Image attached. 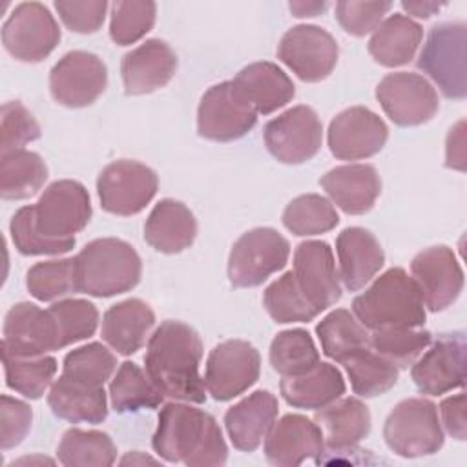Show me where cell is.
Segmentation results:
<instances>
[{
    "label": "cell",
    "instance_id": "obj_1",
    "mask_svg": "<svg viewBox=\"0 0 467 467\" xmlns=\"http://www.w3.org/2000/svg\"><path fill=\"white\" fill-rule=\"evenodd\" d=\"M91 219L88 190L71 179L51 182L36 204L22 206L11 219L9 232L22 255H58L75 246V234Z\"/></svg>",
    "mask_w": 467,
    "mask_h": 467
},
{
    "label": "cell",
    "instance_id": "obj_2",
    "mask_svg": "<svg viewBox=\"0 0 467 467\" xmlns=\"http://www.w3.org/2000/svg\"><path fill=\"white\" fill-rule=\"evenodd\" d=\"M201 336L186 323L166 319L148 339L144 367L159 390L175 401L204 403L206 385L199 374Z\"/></svg>",
    "mask_w": 467,
    "mask_h": 467
},
{
    "label": "cell",
    "instance_id": "obj_3",
    "mask_svg": "<svg viewBox=\"0 0 467 467\" xmlns=\"http://www.w3.org/2000/svg\"><path fill=\"white\" fill-rule=\"evenodd\" d=\"M151 447L159 458L188 467L224 465L228 458L215 418L186 401H170L161 409Z\"/></svg>",
    "mask_w": 467,
    "mask_h": 467
},
{
    "label": "cell",
    "instance_id": "obj_4",
    "mask_svg": "<svg viewBox=\"0 0 467 467\" xmlns=\"http://www.w3.org/2000/svg\"><path fill=\"white\" fill-rule=\"evenodd\" d=\"M352 314L367 330L418 328L425 323V305L414 279L400 266L389 268L352 301Z\"/></svg>",
    "mask_w": 467,
    "mask_h": 467
},
{
    "label": "cell",
    "instance_id": "obj_5",
    "mask_svg": "<svg viewBox=\"0 0 467 467\" xmlns=\"http://www.w3.org/2000/svg\"><path fill=\"white\" fill-rule=\"evenodd\" d=\"M140 274L137 250L117 237L95 239L75 255L77 290L93 297L124 294L139 285Z\"/></svg>",
    "mask_w": 467,
    "mask_h": 467
},
{
    "label": "cell",
    "instance_id": "obj_6",
    "mask_svg": "<svg viewBox=\"0 0 467 467\" xmlns=\"http://www.w3.org/2000/svg\"><path fill=\"white\" fill-rule=\"evenodd\" d=\"M385 443L403 458L434 454L443 445L438 407L425 398H407L387 416L383 425Z\"/></svg>",
    "mask_w": 467,
    "mask_h": 467
},
{
    "label": "cell",
    "instance_id": "obj_7",
    "mask_svg": "<svg viewBox=\"0 0 467 467\" xmlns=\"http://www.w3.org/2000/svg\"><path fill=\"white\" fill-rule=\"evenodd\" d=\"M465 24L441 22L434 26L418 58V67L447 99H465Z\"/></svg>",
    "mask_w": 467,
    "mask_h": 467
},
{
    "label": "cell",
    "instance_id": "obj_8",
    "mask_svg": "<svg viewBox=\"0 0 467 467\" xmlns=\"http://www.w3.org/2000/svg\"><path fill=\"white\" fill-rule=\"evenodd\" d=\"M288 255L290 244L277 230L268 226L248 230L230 250V283L237 288L259 286L286 265Z\"/></svg>",
    "mask_w": 467,
    "mask_h": 467
},
{
    "label": "cell",
    "instance_id": "obj_9",
    "mask_svg": "<svg viewBox=\"0 0 467 467\" xmlns=\"http://www.w3.org/2000/svg\"><path fill=\"white\" fill-rule=\"evenodd\" d=\"M159 188L157 173L130 159L109 162L97 179V192L102 210L113 215H135L150 204Z\"/></svg>",
    "mask_w": 467,
    "mask_h": 467
},
{
    "label": "cell",
    "instance_id": "obj_10",
    "mask_svg": "<svg viewBox=\"0 0 467 467\" xmlns=\"http://www.w3.org/2000/svg\"><path fill=\"white\" fill-rule=\"evenodd\" d=\"M5 51L20 62H40L60 42V29L51 11L40 2L18 4L2 26Z\"/></svg>",
    "mask_w": 467,
    "mask_h": 467
},
{
    "label": "cell",
    "instance_id": "obj_11",
    "mask_svg": "<svg viewBox=\"0 0 467 467\" xmlns=\"http://www.w3.org/2000/svg\"><path fill=\"white\" fill-rule=\"evenodd\" d=\"M257 124V113L232 80L219 82L202 95L197 108V131L215 142L244 137Z\"/></svg>",
    "mask_w": 467,
    "mask_h": 467
},
{
    "label": "cell",
    "instance_id": "obj_12",
    "mask_svg": "<svg viewBox=\"0 0 467 467\" xmlns=\"http://www.w3.org/2000/svg\"><path fill=\"white\" fill-rule=\"evenodd\" d=\"M261 372L257 348L243 339H226L215 345L206 359V392L217 401H228L246 392Z\"/></svg>",
    "mask_w": 467,
    "mask_h": 467
},
{
    "label": "cell",
    "instance_id": "obj_13",
    "mask_svg": "<svg viewBox=\"0 0 467 467\" xmlns=\"http://www.w3.org/2000/svg\"><path fill=\"white\" fill-rule=\"evenodd\" d=\"M376 99L385 115L401 128L429 122L440 108L436 88L423 75L409 71L385 75L376 88Z\"/></svg>",
    "mask_w": 467,
    "mask_h": 467
},
{
    "label": "cell",
    "instance_id": "obj_14",
    "mask_svg": "<svg viewBox=\"0 0 467 467\" xmlns=\"http://www.w3.org/2000/svg\"><path fill=\"white\" fill-rule=\"evenodd\" d=\"M266 150L274 159L285 164H303L321 148L323 124L310 106H294L263 130Z\"/></svg>",
    "mask_w": 467,
    "mask_h": 467
},
{
    "label": "cell",
    "instance_id": "obj_15",
    "mask_svg": "<svg viewBox=\"0 0 467 467\" xmlns=\"http://www.w3.org/2000/svg\"><path fill=\"white\" fill-rule=\"evenodd\" d=\"M337 55L336 38L327 29L312 24L290 27L277 46V58L305 82L327 78L337 64Z\"/></svg>",
    "mask_w": 467,
    "mask_h": 467
},
{
    "label": "cell",
    "instance_id": "obj_16",
    "mask_svg": "<svg viewBox=\"0 0 467 467\" xmlns=\"http://www.w3.org/2000/svg\"><path fill=\"white\" fill-rule=\"evenodd\" d=\"M106 86V64L89 51H69L49 71V91L66 108H86L93 104L104 93Z\"/></svg>",
    "mask_w": 467,
    "mask_h": 467
},
{
    "label": "cell",
    "instance_id": "obj_17",
    "mask_svg": "<svg viewBox=\"0 0 467 467\" xmlns=\"http://www.w3.org/2000/svg\"><path fill=\"white\" fill-rule=\"evenodd\" d=\"M410 378L421 394L441 396L465 383V334H440L432 347L410 368Z\"/></svg>",
    "mask_w": 467,
    "mask_h": 467
},
{
    "label": "cell",
    "instance_id": "obj_18",
    "mask_svg": "<svg viewBox=\"0 0 467 467\" xmlns=\"http://www.w3.org/2000/svg\"><path fill=\"white\" fill-rule=\"evenodd\" d=\"M389 139L385 120L365 106L339 111L328 126L330 153L341 161H361L379 153Z\"/></svg>",
    "mask_w": 467,
    "mask_h": 467
},
{
    "label": "cell",
    "instance_id": "obj_19",
    "mask_svg": "<svg viewBox=\"0 0 467 467\" xmlns=\"http://www.w3.org/2000/svg\"><path fill=\"white\" fill-rule=\"evenodd\" d=\"M410 274L423 305L431 312H440L451 306L463 288V270L458 257L443 244L416 254L410 261Z\"/></svg>",
    "mask_w": 467,
    "mask_h": 467
},
{
    "label": "cell",
    "instance_id": "obj_20",
    "mask_svg": "<svg viewBox=\"0 0 467 467\" xmlns=\"http://www.w3.org/2000/svg\"><path fill=\"white\" fill-rule=\"evenodd\" d=\"M60 348L58 328L49 310L26 301L7 310L4 317L2 350L22 358H36Z\"/></svg>",
    "mask_w": 467,
    "mask_h": 467
},
{
    "label": "cell",
    "instance_id": "obj_21",
    "mask_svg": "<svg viewBox=\"0 0 467 467\" xmlns=\"http://www.w3.org/2000/svg\"><path fill=\"white\" fill-rule=\"evenodd\" d=\"M294 277L321 314L328 306L336 305L341 297V277L336 268L334 254L325 241H305L299 243L294 252Z\"/></svg>",
    "mask_w": 467,
    "mask_h": 467
},
{
    "label": "cell",
    "instance_id": "obj_22",
    "mask_svg": "<svg viewBox=\"0 0 467 467\" xmlns=\"http://www.w3.org/2000/svg\"><path fill=\"white\" fill-rule=\"evenodd\" d=\"M323 452L319 427L303 414H285L265 438V456L277 467H296L306 460H317Z\"/></svg>",
    "mask_w": 467,
    "mask_h": 467
},
{
    "label": "cell",
    "instance_id": "obj_23",
    "mask_svg": "<svg viewBox=\"0 0 467 467\" xmlns=\"http://www.w3.org/2000/svg\"><path fill=\"white\" fill-rule=\"evenodd\" d=\"M177 69V55L168 42L150 38L128 51L120 62L126 95H146L164 88Z\"/></svg>",
    "mask_w": 467,
    "mask_h": 467
},
{
    "label": "cell",
    "instance_id": "obj_24",
    "mask_svg": "<svg viewBox=\"0 0 467 467\" xmlns=\"http://www.w3.org/2000/svg\"><path fill=\"white\" fill-rule=\"evenodd\" d=\"M319 184L330 202L348 215L367 213L381 193V179L370 164L336 166L319 179Z\"/></svg>",
    "mask_w": 467,
    "mask_h": 467
},
{
    "label": "cell",
    "instance_id": "obj_25",
    "mask_svg": "<svg viewBox=\"0 0 467 467\" xmlns=\"http://www.w3.org/2000/svg\"><path fill=\"white\" fill-rule=\"evenodd\" d=\"M279 403L270 390H255L230 407L224 427L232 445L239 451H255L277 420Z\"/></svg>",
    "mask_w": 467,
    "mask_h": 467
},
{
    "label": "cell",
    "instance_id": "obj_26",
    "mask_svg": "<svg viewBox=\"0 0 467 467\" xmlns=\"http://www.w3.org/2000/svg\"><path fill=\"white\" fill-rule=\"evenodd\" d=\"M339 277L348 292L361 290L381 270L385 252L376 235L361 226L345 228L336 239Z\"/></svg>",
    "mask_w": 467,
    "mask_h": 467
},
{
    "label": "cell",
    "instance_id": "obj_27",
    "mask_svg": "<svg viewBox=\"0 0 467 467\" xmlns=\"http://www.w3.org/2000/svg\"><path fill=\"white\" fill-rule=\"evenodd\" d=\"M314 421L330 452L354 449L370 432V410L358 398H343L317 409Z\"/></svg>",
    "mask_w": 467,
    "mask_h": 467
},
{
    "label": "cell",
    "instance_id": "obj_28",
    "mask_svg": "<svg viewBox=\"0 0 467 467\" xmlns=\"http://www.w3.org/2000/svg\"><path fill=\"white\" fill-rule=\"evenodd\" d=\"M155 325V314L148 303L137 297L111 305L102 316V339L117 354H135L150 336Z\"/></svg>",
    "mask_w": 467,
    "mask_h": 467
},
{
    "label": "cell",
    "instance_id": "obj_29",
    "mask_svg": "<svg viewBox=\"0 0 467 467\" xmlns=\"http://www.w3.org/2000/svg\"><path fill=\"white\" fill-rule=\"evenodd\" d=\"M257 115H268L286 106L296 88L290 77L272 62H254L244 66L232 80Z\"/></svg>",
    "mask_w": 467,
    "mask_h": 467
},
{
    "label": "cell",
    "instance_id": "obj_30",
    "mask_svg": "<svg viewBox=\"0 0 467 467\" xmlns=\"http://www.w3.org/2000/svg\"><path fill=\"white\" fill-rule=\"evenodd\" d=\"M197 221L190 208L175 199H161L144 223L146 243L161 254H179L192 246Z\"/></svg>",
    "mask_w": 467,
    "mask_h": 467
},
{
    "label": "cell",
    "instance_id": "obj_31",
    "mask_svg": "<svg viewBox=\"0 0 467 467\" xmlns=\"http://www.w3.org/2000/svg\"><path fill=\"white\" fill-rule=\"evenodd\" d=\"M47 405L55 416L71 423H100L108 416L104 387L88 385L64 374L51 383Z\"/></svg>",
    "mask_w": 467,
    "mask_h": 467
},
{
    "label": "cell",
    "instance_id": "obj_32",
    "mask_svg": "<svg viewBox=\"0 0 467 467\" xmlns=\"http://www.w3.org/2000/svg\"><path fill=\"white\" fill-rule=\"evenodd\" d=\"M345 379L341 372L319 361L316 367L303 374L283 376L279 392L283 400L296 409H323L345 394Z\"/></svg>",
    "mask_w": 467,
    "mask_h": 467
},
{
    "label": "cell",
    "instance_id": "obj_33",
    "mask_svg": "<svg viewBox=\"0 0 467 467\" xmlns=\"http://www.w3.org/2000/svg\"><path fill=\"white\" fill-rule=\"evenodd\" d=\"M423 38V29L410 16L394 13L387 16L374 31L368 40L370 57L385 66L398 67L409 64Z\"/></svg>",
    "mask_w": 467,
    "mask_h": 467
},
{
    "label": "cell",
    "instance_id": "obj_34",
    "mask_svg": "<svg viewBox=\"0 0 467 467\" xmlns=\"http://www.w3.org/2000/svg\"><path fill=\"white\" fill-rule=\"evenodd\" d=\"M321 350L327 358L343 363L354 352L370 347V332L345 308L327 314L316 327Z\"/></svg>",
    "mask_w": 467,
    "mask_h": 467
},
{
    "label": "cell",
    "instance_id": "obj_35",
    "mask_svg": "<svg viewBox=\"0 0 467 467\" xmlns=\"http://www.w3.org/2000/svg\"><path fill=\"white\" fill-rule=\"evenodd\" d=\"M47 179L44 159L26 148L2 155L0 162V195L7 201L33 197Z\"/></svg>",
    "mask_w": 467,
    "mask_h": 467
},
{
    "label": "cell",
    "instance_id": "obj_36",
    "mask_svg": "<svg viewBox=\"0 0 467 467\" xmlns=\"http://www.w3.org/2000/svg\"><path fill=\"white\" fill-rule=\"evenodd\" d=\"M162 400L164 394L151 381L148 372L133 361H124L109 383V401L115 412L155 409Z\"/></svg>",
    "mask_w": 467,
    "mask_h": 467
},
{
    "label": "cell",
    "instance_id": "obj_37",
    "mask_svg": "<svg viewBox=\"0 0 467 467\" xmlns=\"http://www.w3.org/2000/svg\"><path fill=\"white\" fill-rule=\"evenodd\" d=\"M58 462L66 467H109L117 460V447L102 431L67 429L57 449Z\"/></svg>",
    "mask_w": 467,
    "mask_h": 467
},
{
    "label": "cell",
    "instance_id": "obj_38",
    "mask_svg": "<svg viewBox=\"0 0 467 467\" xmlns=\"http://www.w3.org/2000/svg\"><path fill=\"white\" fill-rule=\"evenodd\" d=\"M350 379L352 390L361 398H376L390 390L398 381V367L365 347L341 363Z\"/></svg>",
    "mask_w": 467,
    "mask_h": 467
},
{
    "label": "cell",
    "instance_id": "obj_39",
    "mask_svg": "<svg viewBox=\"0 0 467 467\" xmlns=\"http://www.w3.org/2000/svg\"><path fill=\"white\" fill-rule=\"evenodd\" d=\"M2 361L5 385L29 400H38L44 396L47 387H51L58 368L53 356L22 358L2 350Z\"/></svg>",
    "mask_w": 467,
    "mask_h": 467
},
{
    "label": "cell",
    "instance_id": "obj_40",
    "mask_svg": "<svg viewBox=\"0 0 467 467\" xmlns=\"http://www.w3.org/2000/svg\"><path fill=\"white\" fill-rule=\"evenodd\" d=\"M339 215L334 204L317 193H305L292 199L283 212V224L294 235H319L337 226Z\"/></svg>",
    "mask_w": 467,
    "mask_h": 467
},
{
    "label": "cell",
    "instance_id": "obj_41",
    "mask_svg": "<svg viewBox=\"0 0 467 467\" xmlns=\"http://www.w3.org/2000/svg\"><path fill=\"white\" fill-rule=\"evenodd\" d=\"M270 365L281 376H296L319 363V350L305 328L279 332L270 345Z\"/></svg>",
    "mask_w": 467,
    "mask_h": 467
},
{
    "label": "cell",
    "instance_id": "obj_42",
    "mask_svg": "<svg viewBox=\"0 0 467 467\" xmlns=\"http://www.w3.org/2000/svg\"><path fill=\"white\" fill-rule=\"evenodd\" d=\"M263 305L275 323H308L319 312L299 288L294 272H286L270 283L263 294Z\"/></svg>",
    "mask_w": 467,
    "mask_h": 467
},
{
    "label": "cell",
    "instance_id": "obj_43",
    "mask_svg": "<svg viewBox=\"0 0 467 467\" xmlns=\"http://www.w3.org/2000/svg\"><path fill=\"white\" fill-rule=\"evenodd\" d=\"M432 336L429 330L409 328H378L370 330V347L379 356L389 359L398 368H409L431 345Z\"/></svg>",
    "mask_w": 467,
    "mask_h": 467
},
{
    "label": "cell",
    "instance_id": "obj_44",
    "mask_svg": "<svg viewBox=\"0 0 467 467\" xmlns=\"http://www.w3.org/2000/svg\"><path fill=\"white\" fill-rule=\"evenodd\" d=\"M29 294L38 301H57L77 290L75 257L49 259L33 265L26 275Z\"/></svg>",
    "mask_w": 467,
    "mask_h": 467
},
{
    "label": "cell",
    "instance_id": "obj_45",
    "mask_svg": "<svg viewBox=\"0 0 467 467\" xmlns=\"http://www.w3.org/2000/svg\"><path fill=\"white\" fill-rule=\"evenodd\" d=\"M115 370V354L106 345L97 341L67 352L62 365L64 376L95 387H104V383L113 376Z\"/></svg>",
    "mask_w": 467,
    "mask_h": 467
},
{
    "label": "cell",
    "instance_id": "obj_46",
    "mask_svg": "<svg viewBox=\"0 0 467 467\" xmlns=\"http://www.w3.org/2000/svg\"><path fill=\"white\" fill-rule=\"evenodd\" d=\"M109 9V36L119 46L135 44L155 24L157 4L150 0H120Z\"/></svg>",
    "mask_w": 467,
    "mask_h": 467
},
{
    "label": "cell",
    "instance_id": "obj_47",
    "mask_svg": "<svg viewBox=\"0 0 467 467\" xmlns=\"http://www.w3.org/2000/svg\"><path fill=\"white\" fill-rule=\"evenodd\" d=\"M47 310L57 323L62 348L91 337L97 330L99 310L88 299H60Z\"/></svg>",
    "mask_w": 467,
    "mask_h": 467
},
{
    "label": "cell",
    "instance_id": "obj_48",
    "mask_svg": "<svg viewBox=\"0 0 467 467\" xmlns=\"http://www.w3.org/2000/svg\"><path fill=\"white\" fill-rule=\"evenodd\" d=\"M40 126L29 109L18 102L11 100L2 106V124H0V153H11L22 150L26 144L40 137Z\"/></svg>",
    "mask_w": 467,
    "mask_h": 467
},
{
    "label": "cell",
    "instance_id": "obj_49",
    "mask_svg": "<svg viewBox=\"0 0 467 467\" xmlns=\"http://www.w3.org/2000/svg\"><path fill=\"white\" fill-rule=\"evenodd\" d=\"M390 9V2L341 0L336 4V18L347 33L354 36H365L383 22Z\"/></svg>",
    "mask_w": 467,
    "mask_h": 467
},
{
    "label": "cell",
    "instance_id": "obj_50",
    "mask_svg": "<svg viewBox=\"0 0 467 467\" xmlns=\"http://www.w3.org/2000/svg\"><path fill=\"white\" fill-rule=\"evenodd\" d=\"M0 401V445L4 451H9L20 445L29 434L33 410L26 401L7 394H4Z\"/></svg>",
    "mask_w": 467,
    "mask_h": 467
},
{
    "label": "cell",
    "instance_id": "obj_51",
    "mask_svg": "<svg viewBox=\"0 0 467 467\" xmlns=\"http://www.w3.org/2000/svg\"><path fill=\"white\" fill-rule=\"evenodd\" d=\"M109 4L104 0H88V2H55V9L62 20V24L75 33L89 35L100 29L106 18Z\"/></svg>",
    "mask_w": 467,
    "mask_h": 467
},
{
    "label": "cell",
    "instance_id": "obj_52",
    "mask_svg": "<svg viewBox=\"0 0 467 467\" xmlns=\"http://www.w3.org/2000/svg\"><path fill=\"white\" fill-rule=\"evenodd\" d=\"M440 414L445 431L458 441H463L467 436V423H465V394L458 392L454 396L445 398L440 403Z\"/></svg>",
    "mask_w": 467,
    "mask_h": 467
},
{
    "label": "cell",
    "instance_id": "obj_53",
    "mask_svg": "<svg viewBox=\"0 0 467 467\" xmlns=\"http://www.w3.org/2000/svg\"><path fill=\"white\" fill-rule=\"evenodd\" d=\"M465 122L460 120L454 128H451L445 142V166L463 171L465 168V135H463Z\"/></svg>",
    "mask_w": 467,
    "mask_h": 467
},
{
    "label": "cell",
    "instance_id": "obj_54",
    "mask_svg": "<svg viewBox=\"0 0 467 467\" xmlns=\"http://www.w3.org/2000/svg\"><path fill=\"white\" fill-rule=\"evenodd\" d=\"M445 4H438V2H401V7L416 16V18H431L434 13H438Z\"/></svg>",
    "mask_w": 467,
    "mask_h": 467
},
{
    "label": "cell",
    "instance_id": "obj_55",
    "mask_svg": "<svg viewBox=\"0 0 467 467\" xmlns=\"http://www.w3.org/2000/svg\"><path fill=\"white\" fill-rule=\"evenodd\" d=\"M328 7L327 2H290L288 9L292 11L294 16L297 18H306V16H317Z\"/></svg>",
    "mask_w": 467,
    "mask_h": 467
},
{
    "label": "cell",
    "instance_id": "obj_56",
    "mask_svg": "<svg viewBox=\"0 0 467 467\" xmlns=\"http://www.w3.org/2000/svg\"><path fill=\"white\" fill-rule=\"evenodd\" d=\"M146 463H159L155 458L144 454V452H139V451H133L130 454H126L122 460H120V465H146Z\"/></svg>",
    "mask_w": 467,
    "mask_h": 467
}]
</instances>
